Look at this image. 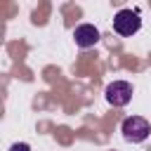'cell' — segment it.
<instances>
[{"label":"cell","instance_id":"277c9868","mask_svg":"<svg viewBox=\"0 0 151 151\" xmlns=\"http://www.w3.org/2000/svg\"><path fill=\"white\" fill-rule=\"evenodd\" d=\"M73 38H76V45H78V47L87 50V47H94V45L99 42V31H97L92 24H80V26H76Z\"/></svg>","mask_w":151,"mask_h":151},{"label":"cell","instance_id":"3957f363","mask_svg":"<svg viewBox=\"0 0 151 151\" xmlns=\"http://www.w3.org/2000/svg\"><path fill=\"white\" fill-rule=\"evenodd\" d=\"M106 101L111 106H125L132 99V85L127 80H113L111 85H106Z\"/></svg>","mask_w":151,"mask_h":151},{"label":"cell","instance_id":"7a4b0ae2","mask_svg":"<svg viewBox=\"0 0 151 151\" xmlns=\"http://www.w3.org/2000/svg\"><path fill=\"white\" fill-rule=\"evenodd\" d=\"M142 28V19H139V12L134 9H120L116 17H113V31L118 35H132Z\"/></svg>","mask_w":151,"mask_h":151},{"label":"cell","instance_id":"5b68a950","mask_svg":"<svg viewBox=\"0 0 151 151\" xmlns=\"http://www.w3.org/2000/svg\"><path fill=\"white\" fill-rule=\"evenodd\" d=\"M9 151H31V146H28L26 142H17V144H12Z\"/></svg>","mask_w":151,"mask_h":151},{"label":"cell","instance_id":"6da1fadb","mask_svg":"<svg viewBox=\"0 0 151 151\" xmlns=\"http://www.w3.org/2000/svg\"><path fill=\"white\" fill-rule=\"evenodd\" d=\"M120 132H123L125 142L139 144V142H144V139L149 137L151 125H149V120L142 118V116H127V118L123 120V125H120Z\"/></svg>","mask_w":151,"mask_h":151}]
</instances>
